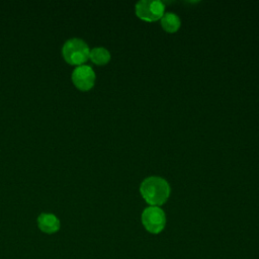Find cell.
I'll return each instance as SVG.
<instances>
[{
	"label": "cell",
	"instance_id": "6da1fadb",
	"mask_svg": "<svg viewBox=\"0 0 259 259\" xmlns=\"http://www.w3.org/2000/svg\"><path fill=\"white\" fill-rule=\"evenodd\" d=\"M140 192L147 203L160 206L166 202L170 195V185L166 179L160 176H150L142 181Z\"/></svg>",
	"mask_w": 259,
	"mask_h": 259
},
{
	"label": "cell",
	"instance_id": "ba28073f",
	"mask_svg": "<svg viewBox=\"0 0 259 259\" xmlns=\"http://www.w3.org/2000/svg\"><path fill=\"white\" fill-rule=\"evenodd\" d=\"M89 58L96 65H105L110 60V53L103 47H95L90 50Z\"/></svg>",
	"mask_w": 259,
	"mask_h": 259
},
{
	"label": "cell",
	"instance_id": "7a4b0ae2",
	"mask_svg": "<svg viewBox=\"0 0 259 259\" xmlns=\"http://www.w3.org/2000/svg\"><path fill=\"white\" fill-rule=\"evenodd\" d=\"M89 47L79 37H72L65 41L62 48V54L64 59L72 65H78L85 63L89 58Z\"/></svg>",
	"mask_w": 259,
	"mask_h": 259
},
{
	"label": "cell",
	"instance_id": "3957f363",
	"mask_svg": "<svg viewBox=\"0 0 259 259\" xmlns=\"http://www.w3.org/2000/svg\"><path fill=\"white\" fill-rule=\"evenodd\" d=\"M142 224L151 234L161 233L166 226V214L160 206L150 205L142 212Z\"/></svg>",
	"mask_w": 259,
	"mask_h": 259
},
{
	"label": "cell",
	"instance_id": "8992f818",
	"mask_svg": "<svg viewBox=\"0 0 259 259\" xmlns=\"http://www.w3.org/2000/svg\"><path fill=\"white\" fill-rule=\"evenodd\" d=\"M38 228L48 234H52L57 232L60 229V221L53 213H40L37 218Z\"/></svg>",
	"mask_w": 259,
	"mask_h": 259
},
{
	"label": "cell",
	"instance_id": "277c9868",
	"mask_svg": "<svg viewBox=\"0 0 259 259\" xmlns=\"http://www.w3.org/2000/svg\"><path fill=\"white\" fill-rule=\"evenodd\" d=\"M135 9L137 16L145 21H156L165 13V5L160 0H140Z\"/></svg>",
	"mask_w": 259,
	"mask_h": 259
},
{
	"label": "cell",
	"instance_id": "5b68a950",
	"mask_svg": "<svg viewBox=\"0 0 259 259\" xmlns=\"http://www.w3.org/2000/svg\"><path fill=\"white\" fill-rule=\"evenodd\" d=\"M95 73L88 65L77 66L72 72V81L80 90H89L95 83Z\"/></svg>",
	"mask_w": 259,
	"mask_h": 259
},
{
	"label": "cell",
	"instance_id": "52a82bcc",
	"mask_svg": "<svg viewBox=\"0 0 259 259\" xmlns=\"http://www.w3.org/2000/svg\"><path fill=\"white\" fill-rule=\"evenodd\" d=\"M181 24L179 16L174 12H165L161 17V25L167 32H175L179 29Z\"/></svg>",
	"mask_w": 259,
	"mask_h": 259
}]
</instances>
